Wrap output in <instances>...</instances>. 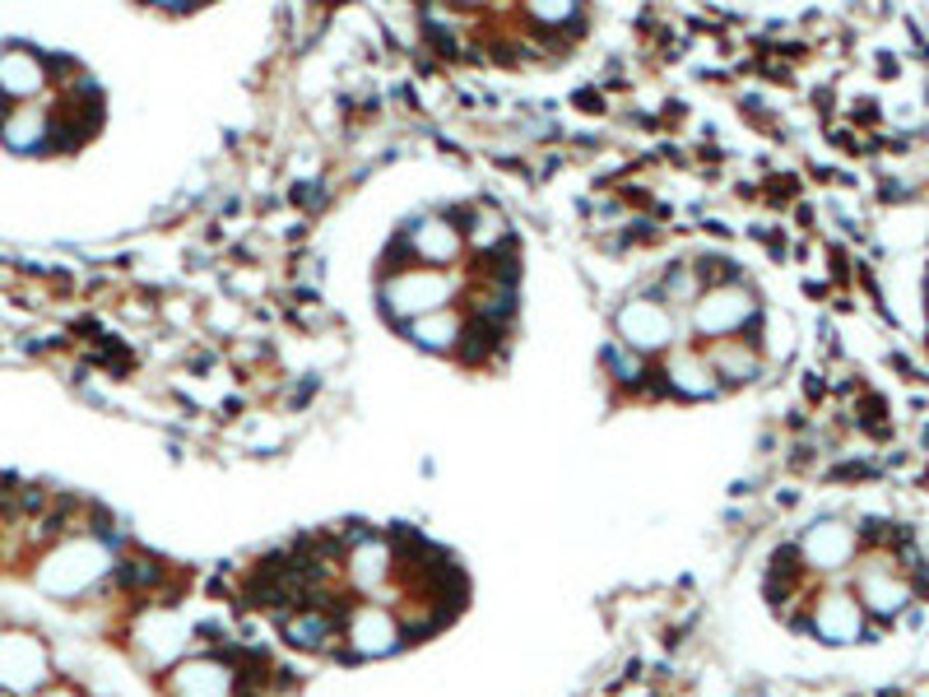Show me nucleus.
I'll list each match as a JSON object with an SVG mask.
<instances>
[{
  "mask_svg": "<svg viewBox=\"0 0 929 697\" xmlns=\"http://www.w3.org/2000/svg\"><path fill=\"white\" fill-rule=\"evenodd\" d=\"M404 246V256H410L414 265H427V270H446L451 261H456L465 252V229H456L446 214H423L419 223H410L400 237Z\"/></svg>",
  "mask_w": 929,
  "mask_h": 697,
  "instance_id": "12",
  "label": "nucleus"
},
{
  "mask_svg": "<svg viewBox=\"0 0 929 697\" xmlns=\"http://www.w3.org/2000/svg\"><path fill=\"white\" fill-rule=\"evenodd\" d=\"M130 651L154 674H168L177 661H187L196 651V633H191V623L172 610V604L154 600V604H145V610L130 619Z\"/></svg>",
  "mask_w": 929,
  "mask_h": 697,
  "instance_id": "4",
  "label": "nucleus"
},
{
  "mask_svg": "<svg viewBox=\"0 0 929 697\" xmlns=\"http://www.w3.org/2000/svg\"><path fill=\"white\" fill-rule=\"evenodd\" d=\"M701 294H707V288H701L697 270L693 265H674V275L661 284V294H655V298H661L665 307H693Z\"/></svg>",
  "mask_w": 929,
  "mask_h": 697,
  "instance_id": "18",
  "label": "nucleus"
},
{
  "mask_svg": "<svg viewBox=\"0 0 929 697\" xmlns=\"http://www.w3.org/2000/svg\"><path fill=\"white\" fill-rule=\"evenodd\" d=\"M451 294H456V279L446 270H427V265H404L381 284V303L400 321H419L427 311H442Z\"/></svg>",
  "mask_w": 929,
  "mask_h": 697,
  "instance_id": "7",
  "label": "nucleus"
},
{
  "mask_svg": "<svg viewBox=\"0 0 929 697\" xmlns=\"http://www.w3.org/2000/svg\"><path fill=\"white\" fill-rule=\"evenodd\" d=\"M530 19H539V24H572L577 10L572 6H535Z\"/></svg>",
  "mask_w": 929,
  "mask_h": 697,
  "instance_id": "21",
  "label": "nucleus"
},
{
  "mask_svg": "<svg viewBox=\"0 0 929 697\" xmlns=\"http://www.w3.org/2000/svg\"><path fill=\"white\" fill-rule=\"evenodd\" d=\"M56 679V656L33 627H0V693L38 697Z\"/></svg>",
  "mask_w": 929,
  "mask_h": 697,
  "instance_id": "5",
  "label": "nucleus"
},
{
  "mask_svg": "<svg viewBox=\"0 0 929 697\" xmlns=\"http://www.w3.org/2000/svg\"><path fill=\"white\" fill-rule=\"evenodd\" d=\"M707 363H711L716 381H735V387H743V381L758 377L762 358H758L753 340H716L711 353H707Z\"/></svg>",
  "mask_w": 929,
  "mask_h": 697,
  "instance_id": "15",
  "label": "nucleus"
},
{
  "mask_svg": "<svg viewBox=\"0 0 929 697\" xmlns=\"http://www.w3.org/2000/svg\"><path fill=\"white\" fill-rule=\"evenodd\" d=\"M619 335H623V349H632L637 358L665 353L678 340V317L661 298H627L619 307Z\"/></svg>",
  "mask_w": 929,
  "mask_h": 697,
  "instance_id": "9",
  "label": "nucleus"
},
{
  "mask_svg": "<svg viewBox=\"0 0 929 697\" xmlns=\"http://www.w3.org/2000/svg\"><path fill=\"white\" fill-rule=\"evenodd\" d=\"M410 642L404 637L400 610L387 600H358L345 604V619H339V651L349 661H387Z\"/></svg>",
  "mask_w": 929,
  "mask_h": 697,
  "instance_id": "3",
  "label": "nucleus"
},
{
  "mask_svg": "<svg viewBox=\"0 0 929 697\" xmlns=\"http://www.w3.org/2000/svg\"><path fill=\"white\" fill-rule=\"evenodd\" d=\"M38 697H88V693H84V684H80V679H71V674H56V679H52L47 688H42Z\"/></svg>",
  "mask_w": 929,
  "mask_h": 697,
  "instance_id": "20",
  "label": "nucleus"
},
{
  "mask_svg": "<svg viewBox=\"0 0 929 697\" xmlns=\"http://www.w3.org/2000/svg\"><path fill=\"white\" fill-rule=\"evenodd\" d=\"M339 619H345V610L298 604V610L279 614V633H284L288 646L312 651V656H326V651H339Z\"/></svg>",
  "mask_w": 929,
  "mask_h": 697,
  "instance_id": "13",
  "label": "nucleus"
},
{
  "mask_svg": "<svg viewBox=\"0 0 929 697\" xmlns=\"http://www.w3.org/2000/svg\"><path fill=\"white\" fill-rule=\"evenodd\" d=\"M688 317H693V330H697V335H716V340H730V335H739L743 326L758 317V298H753L749 284H711L707 294H701V298L688 307Z\"/></svg>",
  "mask_w": 929,
  "mask_h": 697,
  "instance_id": "8",
  "label": "nucleus"
},
{
  "mask_svg": "<svg viewBox=\"0 0 929 697\" xmlns=\"http://www.w3.org/2000/svg\"><path fill=\"white\" fill-rule=\"evenodd\" d=\"M609 368H614V372H623L619 381H627V387H637V381L646 377V358H637L632 349H623V345H619L614 353H609Z\"/></svg>",
  "mask_w": 929,
  "mask_h": 697,
  "instance_id": "19",
  "label": "nucleus"
},
{
  "mask_svg": "<svg viewBox=\"0 0 929 697\" xmlns=\"http://www.w3.org/2000/svg\"><path fill=\"white\" fill-rule=\"evenodd\" d=\"M117 572V549L103 535H65L33 558V587L56 604H88L112 587Z\"/></svg>",
  "mask_w": 929,
  "mask_h": 697,
  "instance_id": "1",
  "label": "nucleus"
},
{
  "mask_svg": "<svg viewBox=\"0 0 929 697\" xmlns=\"http://www.w3.org/2000/svg\"><path fill=\"white\" fill-rule=\"evenodd\" d=\"M47 88H52V61L38 47H19V42L0 47V98L24 107L38 103Z\"/></svg>",
  "mask_w": 929,
  "mask_h": 697,
  "instance_id": "11",
  "label": "nucleus"
},
{
  "mask_svg": "<svg viewBox=\"0 0 929 697\" xmlns=\"http://www.w3.org/2000/svg\"><path fill=\"white\" fill-rule=\"evenodd\" d=\"M865 530L842 521V516H823L813 521L800 539H795V558H800V581H836L855 568L859 549H865Z\"/></svg>",
  "mask_w": 929,
  "mask_h": 697,
  "instance_id": "2",
  "label": "nucleus"
},
{
  "mask_svg": "<svg viewBox=\"0 0 929 697\" xmlns=\"http://www.w3.org/2000/svg\"><path fill=\"white\" fill-rule=\"evenodd\" d=\"M339 572H345V581L358 591V595H368L377 600L381 591L391 587V577H395V545L391 539H381V535H349V545L345 553H339Z\"/></svg>",
  "mask_w": 929,
  "mask_h": 697,
  "instance_id": "10",
  "label": "nucleus"
},
{
  "mask_svg": "<svg viewBox=\"0 0 929 697\" xmlns=\"http://www.w3.org/2000/svg\"><path fill=\"white\" fill-rule=\"evenodd\" d=\"M47 140H52V107L42 103L10 107V117L0 122V145L10 154H47Z\"/></svg>",
  "mask_w": 929,
  "mask_h": 697,
  "instance_id": "14",
  "label": "nucleus"
},
{
  "mask_svg": "<svg viewBox=\"0 0 929 697\" xmlns=\"http://www.w3.org/2000/svg\"><path fill=\"white\" fill-rule=\"evenodd\" d=\"M665 377H669V387L678 391V395H711L720 381H716V372H711V363H707V353H688V349H678L674 358H669V368H665Z\"/></svg>",
  "mask_w": 929,
  "mask_h": 697,
  "instance_id": "16",
  "label": "nucleus"
},
{
  "mask_svg": "<svg viewBox=\"0 0 929 697\" xmlns=\"http://www.w3.org/2000/svg\"><path fill=\"white\" fill-rule=\"evenodd\" d=\"M925 317H929V279H925Z\"/></svg>",
  "mask_w": 929,
  "mask_h": 697,
  "instance_id": "22",
  "label": "nucleus"
},
{
  "mask_svg": "<svg viewBox=\"0 0 929 697\" xmlns=\"http://www.w3.org/2000/svg\"><path fill=\"white\" fill-rule=\"evenodd\" d=\"M461 317L451 307H442V311H427V317H419V321H410V340L419 345V349H433V353H451L461 345Z\"/></svg>",
  "mask_w": 929,
  "mask_h": 697,
  "instance_id": "17",
  "label": "nucleus"
},
{
  "mask_svg": "<svg viewBox=\"0 0 929 697\" xmlns=\"http://www.w3.org/2000/svg\"><path fill=\"white\" fill-rule=\"evenodd\" d=\"M163 697H242V665L229 651H191L163 674Z\"/></svg>",
  "mask_w": 929,
  "mask_h": 697,
  "instance_id": "6",
  "label": "nucleus"
}]
</instances>
